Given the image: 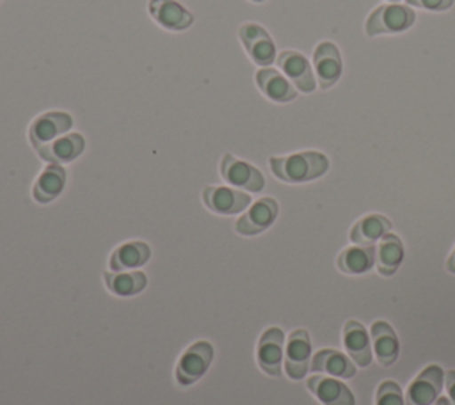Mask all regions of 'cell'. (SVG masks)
<instances>
[{"mask_svg": "<svg viewBox=\"0 0 455 405\" xmlns=\"http://www.w3.org/2000/svg\"><path fill=\"white\" fill-rule=\"evenodd\" d=\"M268 163L274 176L286 183L313 181L329 171L327 156L318 151H302L288 156H272Z\"/></svg>", "mask_w": 455, "mask_h": 405, "instance_id": "6da1fadb", "label": "cell"}, {"mask_svg": "<svg viewBox=\"0 0 455 405\" xmlns=\"http://www.w3.org/2000/svg\"><path fill=\"white\" fill-rule=\"evenodd\" d=\"M416 21V14L411 7L400 4H384L370 12L364 30L366 36L375 37L380 34H398L412 27Z\"/></svg>", "mask_w": 455, "mask_h": 405, "instance_id": "7a4b0ae2", "label": "cell"}, {"mask_svg": "<svg viewBox=\"0 0 455 405\" xmlns=\"http://www.w3.org/2000/svg\"><path fill=\"white\" fill-rule=\"evenodd\" d=\"M213 359L212 343L201 339L192 343L178 361L176 366V380L180 385H190L197 382L210 368Z\"/></svg>", "mask_w": 455, "mask_h": 405, "instance_id": "3957f363", "label": "cell"}, {"mask_svg": "<svg viewBox=\"0 0 455 405\" xmlns=\"http://www.w3.org/2000/svg\"><path fill=\"white\" fill-rule=\"evenodd\" d=\"M444 371L437 364H430L418 373L405 393V405H434L441 394Z\"/></svg>", "mask_w": 455, "mask_h": 405, "instance_id": "277c9868", "label": "cell"}, {"mask_svg": "<svg viewBox=\"0 0 455 405\" xmlns=\"http://www.w3.org/2000/svg\"><path fill=\"white\" fill-rule=\"evenodd\" d=\"M311 364V341L306 329H295L288 334L284 348V371L290 378L300 380L306 377Z\"/></svg>", "mask_w": 455, "mask_h": 405, "instance_id": "5b68a950", "label": "cell"}, {"mask_svg": "<svg viewBox=\"0 0 455 405\" xmlns=\"http://www.w3.org/2000/svg\"><path fill=\"white\" fill-rule=\"evenodd\" d=\"M240 41L245 46L251 60L261 68H268L275 57V44L268 32L258 23H243L238 30Z\"/></svg>", "mask_w": 455, "mask_h": 405, "instance_id": "8992f818", "label": "cell"}, {"mask_svg": "<svg viewBox=\"0 0 455 405\" xmlns=\"http://www.w3.org/2000/svg\"><path fill=\"white\" fill-rule=\"evenodd\" d=\"M284 355V334L279 327H268L258 341L256 348V361L258 366L270 377L281 375Z\"/></svg>", "mask_w": 455, "mask_h": 405, "instance_id": "52a82bcc", "label": "cell"}, {"mask_svg": "<svg viewBox=\"0 0 455 405\" xmlns=\"http://www.w3.org/2000/svg\"><path fill=\"white\" fill-rule=\"evenodd\" d=\"M220 174L224 181L231 183L233 187L243 188L247 192H261L265 187V178L254 165L243 160H238L229 153L222 156Z\"/></svg>", "mask_w": 455, "mask_h": 405, "instance_id": "ba28073f", "label": "cell"}, {"mask_svg": "<svg viewBox=\"0 0 455 405\" xmlns=\"http://www.w3.org/2000/svg\"><path fill=\"white\" fill-rule=\"evenodd\" d=\"M279 213V204L275 199L272 197H263L258 199L235 224L236 233L243 234V236H252L258 234L265 229H268L274 220L277 218Z\"/></svg>", "mask_w": 455, "mask_h": 405, "instance_id": "9c48e42d", "label": "cell"}, {"mask_svg": "<svg viewBox=\"0 0 455 405\" xmlns=\"http://www.w3.org/2000/svg\"><path fill=\"white\" fill-rule=\"evenodd\" d=\"M204 206L219 215H235L251 204V195L229 187H206L203 190Z\"/></svg>", "mask_w": 455, "mask_h": 405, "instance_id": "30bf717a", "label": "cell"}, {"mask_svg": "<svg viewBox=\"0 0 455 405\" xmlns=\"http://www.w3.org/2000/svg\"><path fill=\"white\" fill-rule=\"evenodd\" d=\"M73 126V119L66 112H44L36 117L28 128V139L34 149L55 140L60 133Z\"/></svg>", "mask_w": 455, "mask_h": 405, "instance_id": "8fae6325", "label": "cell"}, {"mask_svg": "<svg viewBox=\"0 0 455 405\" xmlns=\"http://www.w3.org/2000/svg\"><path fill=\"white\" fill-rule=\"evenodd\" d=\"M313 62H315L318 83L322 89H329L339 80L341 71H343V62H341L339 50L336 48L334 43L322 41L315 48Z\"/></svg>", "mask_w": 455, "mask_h": 405, "instance_id": "7c38bea8", "label": "cell"}, {"mask_svg": "<svg viewBox=\"0 0 455 405\" xmlns=\"http://www.w3.org/2000/svg\"><path fill=\"white\" fill-rule=\"evenodd\" d=\"M307 389L322 405H355L352 391L339 378L315 375L307 378Z\"/></svg>", "mask_w": 455, "mask_h": 405, "instance_id": "4fadbf2b", "label": "cell"}, {"mask_svg": "<svg viewBox=\"0 0 455 405\" xmlns=\"http://www.w3.org/2000/svg\"><path fill=\"white\" fill-rule=\"evenodd\" d=\"M277 66L283 73L299 87L302 92H313L316 87V80L307 59L293 50H284L277 55Z\"/></svg>", "mask_w": 455, "mask_h": 405, "instance_id": "5bb4252c", "label": "cell"}, {"mask_svg": "<svg viewBox=\"0 0 455 405\" xmlns=\"http://www.w3.org/2000/svg\"><path fill=\"white\" fill-rule=\"evenodd\" d=\"M343 346L348 353V357L355 362L359 368H366L371 362V343L370 334L364 329L361 322L348 320L343 327Z\"/></svg>", "mask_w": 455, "mask_h": 405, "instance_id": "9a60e30c", "label": "cell"}, {"mask_svg": "<svg viewBox=\"0 0 455 405\" xmlns=\"http://www.w3.org/2000/svg\"><path fill=\"white\" fill-rule=\"evenodd\" d=\"M355 362L348 355L332 348L318 350L309 364L311 371L327 373L334 378H352L355 375Z\"/></svg>", "mask_w": 455, "mask_h": 405, "instance_id": "2e32d148", "label": "cell"}, {"mask_svg": "<svg viewBox=\"0 0 455 405\" xmlns=\"http://www.w3.org/2000/svg\"><path fill=\"white\" fill-rule=\"evenodd\" d=\"M85 147V140L80 133H68L59 137L41 147H37V155L48 163H68L82 155Z\"/></svg>", "mask_w": 455, "mask_h": 405, "instance_id": "e0dca14e", "label": "cell"}, {"mask_svg": "<svg viewBox=\"0 0 455 405\" xmlns=\"http://www.w3.org/2000/svg\"><path fill=\"white\" fill-rule=\"evenodd\" d=\"M148 7L153 20L169 30H185L194 21V16L176 0H149Z\"/></svg>", "mask_w": 455, "mask_h": 405, "instance_id": "ac0fdd59", "label": "cell"}, {"mask_svg": "<svg viewBox=\"0 0 455 405\" xmlns=\"http://www.w3.org/2000/svg\"><path fill=\"white\" fill-rule=\"evenodd\" d=\"M370 338H371V348H373L379 362L382 366L395 364V361L398 359V353H400V343H398V338H396L393 327L382 320H377L371 325Z\"/></svg>", "mask_w": 455, "mask_h": 405, "instance_id": "d6986e66", "label": "cell"}, {"mask_svg": "<svg viewBox=\"0 0 455 405\" xmlns=\"http://www.w3.org/2000/svg\"><path fill=\"white\" fill-rule=\"evenodd\" d=\"M151 256V249L148 243L133 240V242H126L121 243L119 247L114 249V252L110 254V268L114 272H123V270H135L142 265H146L149 261Z\"/></svg>", "mask_w": 455, "mask_h": 405, "instance_id": "ffe728a7", "label": "cell"}, {"mask_svg": "<svg viewBox=\"0 0 455 405\" xmlns=\"http://www.w3.org/2000/svg\"><path fill=\"white\" fill-rule=\"evenodd\" d=\"M256 83L259 91L272 101L277 103H286L297 98L295 87L277 71L270 68H261L256 73Z\"/></svg>", "mask_w": 455, "mask_h": 405, "instance_id": "44dd1931", "label": "cell"}, {"mask_svg": "<svg viewBox=\"0 0 455 405\" xmlns=\"http://www.w3.org/2000/svg\"><path fill=\"white\" fill-rule=\"evenodd\" d=\"M66 185V171L60 163H48L34 183L32 195L37 202L46 204L60 195Z\"/></svg>", "mask_w": 455, "mask_h": 405, "instance_id": "7402d4cb", "label": "cell"}, {"mask_svg": "<svg viewBox=\"0 0 455 405\" xmlns=\"http://www.w3.org/2000/svg\"><path fill=\"white\" fill-rule=\"evenodd\" d=\"M375 245H354L339 252L336 265L343 274L359 275L366 274L375 266Z\"/></svg>", "mask_w": 455, "mask_h": 405, "instance_id": "603a6c76", "label": "cell"}, {"mask_svg": "<svg viewBox=\"0 0 455 405\" xmlns=\"http://www.w3.org/2000/svg\"><path fill=\"white\" fill-rule=\"evenodd\" d=\"M391 231V220L379 213H370L359 218L350 229V240L355 245H375L386 233Z\"/></svg>", "mask_w": 455, "mask_h": 405, "instance_id": "cb8c5ba5", "label": "cell"}, {"mask_svg": "<svg viewBox=\"0 0 455 405\" xmlns=\"http://www.w3.org/2000/svg\"><path fill=\"white\" fill-rule=\"evenodd\" d=\"M402 259H403L402 240L393 233H386L380 238V243L375 252V265H377L379 274L384 277L393 275L398 270V266L402 265Z\"/></svg>", "mask_w": 455, "mask_h": 405, "instance_id": "d4e9b609", "label": "cell"}, {"mask_svg": "<svg viewBox=\"0 0 455 405\" xmlns=\"http://www.w3.org/2000/svg\"><path fill=\"white\" fill-rule=\"evenodd\" d=\"M103 281L107 284V288L117 295V297H132L140 293L146 284H148V277L142 272H105L103 274Z\"/></svg>", "mask_w": 455, "mask_h": 405, "instance_id": "484cf974", "label": "cell"}, {"mask_svg": "<svg viewBox=\"0 0 455 405\" xmlns=\"http://www.w3.org/2000/svg\"><path fill=\"white\" fill-rule=\"evenodd\" d=\"M375 405H405L400 385L393 380H384L379 384L375 393Z\"/></svg>", "mask_w": 455, "mask_h": 405, "instance_id": "4316f807", "label": "cell"}, {"mask_svg": "<svg viewBox=\"0 0 455 405\" xmlns=\"http://www.w3.org/2000/svg\"><path fill=\"white\" fill-rule=\"evenodd\" d=\"M407 4L428 11H446L453 5V0H407Z\"/></svg>", "mask_w": 455, "mask_h": 405, "instance_id": "83f0119b", "label": "cell"}, {"mask_svg": "<svg viewBox=\"0 0 455 405\" xmlns=\"http://www.w3.org/2000/svg\"><path fill=\"white\" fill-rule=\"evenodd\" d=\"M444 385H446L451 405H455V369H448L444 373Z\"/></svg>", "mask_w": 455, "mask_h": 405, "instance_id": "f1b7e54d", "label": "cell"}, {"mask_svg": "<svg viewBox=\"0 0 455 405\" xmlns=\"http://www.w3.org/2000/svg\"><path fill=\"white\" fill-rule=\"evenodd\" d=\"M446 268H448V272L455 274V249L451 250V254H450L448 259H446Z\"/></svg>", "mask_w": 455, "mask_h": 405, "instance_id": "f546056e", "label": "cell"}, {"mask_svg": "<svg viewBox=\"0 0 455 405\" xmlns=\"http://www.w3.org/2000/svg\"><path fill=\"white\" fill-rule=\"evenodd\" d=\"M434 405H451V401H450V398L441 396V398H437V400L434 401Z\"/></svg>", "mask_w": 455, "mask_h": 405, "instance_id": "4dcf8cb0", "label": "cell"}, {"mask_svg": "<svg viewBox=\"0 0 455 405\" xmlns=\"http://www.w3.org/2000/svg\"><path fill=\"white\" fill-rule=\"evenodd\" d=\"M252 2H263V0H252Z\"/></svg>", "mask_w": 455, "mask_h": 405, "instance_id": "1f68e13d", "label": "cell"}, {"mask_svg": "<svg viewBox=\"0 0 455 405\" xmlns=\"http://www.w3.org/2000/svg\"><path fill=\"white\" fill-rule=\"evenodd\" d=\"M389 2H398V0H389Z\"/></svg>", "mask_w": 455, "mask_h": 405, "instance_id": "d6a6232c", "label": "cell"}]
</instances>
